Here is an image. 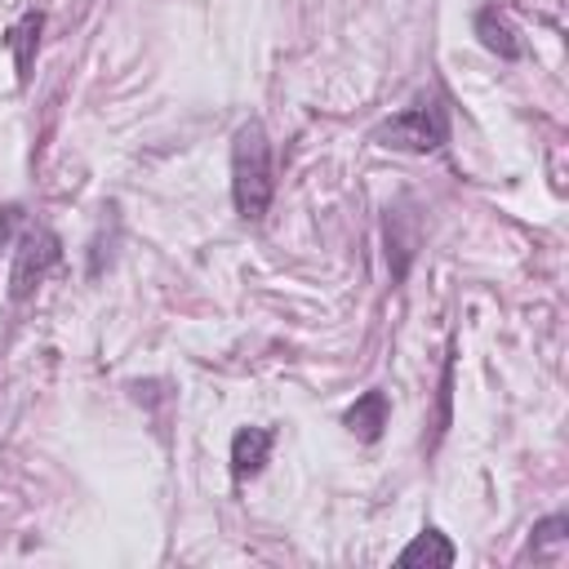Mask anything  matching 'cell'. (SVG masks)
I'll list each match as a JSON object with an SVG mask.
<instances>
[{
	"mask_svg": "<svg viewBox=\"0 0 569 569\" xmlns=\"http://www.w3.org/2000/svg\"><path fill=\"white\" fill-rule=\"evenodd\" d=\"M276 191V173H271V142L267 129L258 120H244L231 138V200L236 213L244 222H262L267 204Z\"/></svg>",
	"mask_w": 569,
	"mask_h": 569,
	"instance_id": "obj_1",
	"label": "cell"
},
{
	"mask_svg": "<svg viewBox=\"0 0 569 569\" xmlns=\"http://www.w3.org/2000/svg\"><path fill=\"white\" fill-rule=\"evenodd\" d=\"M445 138H449V116L436 98H418L413 107H405L400 116H391L387 124L373 129V142H382L391 151H418V156L436 151Z\"/></svg>",
	"mask_w": 569,
	"mask_h": 569,
	"instance_id": "obj_2",
	"label": "cell"
},
{
	"mask_svg": "<svg viewBox=\"0 0 569 569\" xmlns=\"http://www.w3.org/2000/svg\"><path fill=\"white\" fill-rule=\"evenodd\" d=\"M62 258V240L49 231V227H27L18 236V249H13V271H9V298L22 302L44 276L49 267H58Z\"/></svg>",
	"mask_w": 569,
	"mask_h": 569,
	"instance_id": "obj_3",
	"label": "cell"
},
{
	"mask_svg": "<svg viewBox=\"0 0 569 569\" xmlns=\"http://www.w3.org/2000/svg\"><path fill=\"white\" fill-rule=\"evenodd\" d=\"M271 445H276V431L271 427H244V431H236V440H231V471H236V480L258 476L262 462H267V453H271Z\"/></svg>",
	"mask_w": 569,
	"mask_h": 569,
	"instance_id": "obj_4",
	"label": "cell"
},
{
	"mask_svg": "<svg viewBox=\"0 0 569 569\" xmlns=\"http://www.w3.org/2000/svg\"><path fill=\"white\" fill-rule=\"evenodd\" d=\"M476 36H480V44H485L489 53H498V58H520L516 27L507 22V13H502L498 4H489V9L476 13Z\"/></svg>",
	"mask_w": 569,
	"mask_h": 569,
	"instance_id": "obj_5",
	"label": "cell"
},
{
	"mask_svg": "<svg viewBox=\"0 0 569 569\" xmlns=\"http://www.w3.org/2000/svg\"><path fill=\"white\" fill-rule=\"evenodd\" d=\"M342 422H347L351 436H360V440H378L382 427H387V396H382V391H365V396L347 409Z\"/></svg>",
	"mask_w": 569,
	"mask_h": 569,
	"instance_id": "obj_6",
	"label": "cell"
},
{
	"mask_svg": "<svg viewBox=\"0 0 569 569\" xmlns=\"http://www.w3.org/2000/svg\"><path fill=\"white\" fill-rule=\"evenodd\" d=\"M396 560H400L405 569H413V565H440V569H445V565L458 560V551H453V542H449L440 529H422Z\"/></svg>",
	"mask_w": 569,
	"mask_h": 569,
	"instance_id": "obj_7",
	"label": "cell"
},
{
	"mask_svg": "<svg viewBox=\"0 0 569 569\" xmlns=\"http://www.w3.org/2000/svg\"><path fill=\"white\" fill-rule=\"evenodd\" d=\"M36 40H40V13H22V22L9 27V36H4V44L13 49V62H18V80L31 76V49H36Z\"/></svg>",
	"mask_w": 569,
	"mask_h": 569,
	"instance_id": "obj_8",
	"label": "cell"
},
{
	"mask_svg": "<svg viewBox=\"0 0 569 569\" xmlns=\"http://www.w3.org/2000/svg\"><path fill=\"white\" fill-rule=\"evenodd\" d=\"M565 533H569V516H547V520L533 525V547L542 551L551 542H565Z\"/></svg>",
	"mask_w": 569,
	"mask_h": 569,
	"instance_id": "obj_9",
	"label": "cell"
}]
</instances>
